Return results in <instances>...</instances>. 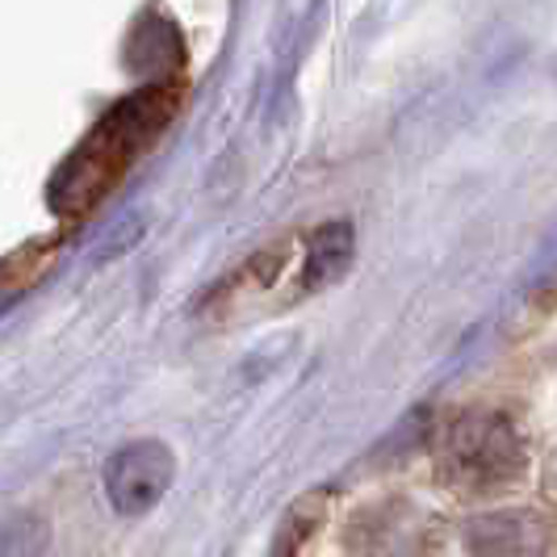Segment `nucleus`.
Masks as SVG:
<instances>
[{
  "label": "nucleus",
  "mask_w": 557,
  "mask_h": 557,
  "mask_svg": "<svg viewBox=\"0 0 557 557\" xmlns=\"http://www.w3.org/2000/svg\"><path fill=\"white\" fill-rule=\"evenodd\" d=\"M172 113H176V88H143L135 97L117 101L55 172L51 210L81 219L92 206H101V197L131 172V164L164 131Z\"/></svg>",
  "instance_id": "f257e3e1"
},
{
  "label": "nucleus",
  "mask_w": 557,
  "mask_h": 557,
  "mask_svg": "<svg viewBox=\"0 0 557 557\" xmlns=\"http://www.w3.org/2000/svg\"><path fill=\"white\" fill-rule=\"evenodd\" d=\"M529 453L516 423L499 411H466L453 419L441 445V478L457 491L486 495L503 491L524 474Z\"/></svg>",
  "instance_id": "f03ea898"
},
{
  "label": "nucleus",
  "mask_w": 557,
  "mask_h": 557,
  "mask_svg": "<svg viewBox=\"0 0 557 557\" xmlns=\"http://www.w3.org/2000/svg\"><path fill=\"white\" fill-rule=\"evenodd\" d=\"M176 478V457L160 441H135L117 448L106 466V495L117 516H143L168 495Z\"/></svg>",
  "instance_id": "7ed1b4c3"
},
{
  "label": "nucleus",
  "mask_w": 557,
  "mask_h": 557,
  "mask_svg": "<svg viewBox=\"0 0 557 557\" xmlns=\"http://www.w3.org/2000/svg\"><path fill=\"white\" fill-rule=\"evenodd\" d=\"M466 554L470 557H545L549 554V529L532 511H491L478 516L466 529Z\"/></svg>",
  "instance_id": "20e7f679"
},
{
  "label": "nucleus",
  "mask_w": 557,
  "mask_h": 557,
  "mask_svg": "<svg viewBox=\"0 0 557 557\" xmlns=\"http://www.w3.org/2000/svg\"><path fill=\"white\" fill-rule=\"evenodd\" d=\"M348 264H352V226L348 223L319 226L307 244L302 289H323V285H332Z\"/></svg>",
  "instance_id": "39448f33"
},
{
  "label": "nucleus",
  "mask_w": 557,
  "mask_h": 557,
  "mask_svg": "<svg viewBox=\"0 0 557 557\" xmlns=\"http://www.w3.org/2000/svg\"><path fill=\"white\" fill-rule=\"evenodd\" d=\"M51 545V524L47 516L17 511L0 520V557H42Z\"/></svg>",
  "instance_id": "423d86ee"
}]
</instances>
